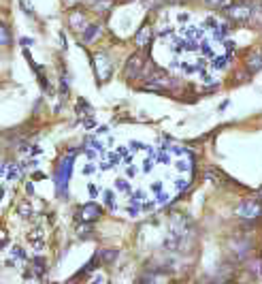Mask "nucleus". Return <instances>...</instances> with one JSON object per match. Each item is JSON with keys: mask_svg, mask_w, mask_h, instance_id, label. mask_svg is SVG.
Instances as JSON below:
<instances>
[{"mask_svg": "<svg viewBox=\"0 0 262 284\" xmlns=\"http://www.w3.org/2000/svg\"><path fill=\"white\" fill-rule=\"evenodd\" d=\"M88 190H90V195H92V197H96L98 193H101V188H96V184H90V188H88Z\"/></svg>", "mask_w": 262, "mask_h": 284, "instance_id": "24", "label": "nucleus"}, {"mask_svg": "<svg viewBox=\"0 0 262 284\" xmlns=\"http://www.w3.org/2000/svg\"><path fill=\"white\" fill-rule=\"evenodd\" d=\"M201 79H203V86L205 88H215L217 86V77H213L211 73H207V71H205V73H201Z\"/></svg>", "mask_w": 262, "mask_h": 284, "instance_id": "13", "label": "nucleus"}, {"mask_svg": "<svg viewBox=\"0 0 262 284\" xmlns=\"http://www.w3.org/2000/svg\"><path fill=\"white\" fill-rule=\"evenodd\" d=\"M226 65H228V56H219V58L213 60V67L211 69H226Z\"/></svg>", "mask_w": 262, "mask_h": 284, "instance_id": "19", "label": "nucleus"}, {"mask_svg": "<svg viewBox=\"0 0 262 284\" xmlns=\"http://www.w3.org/2000/svg\"><path fill=\"white\" fill-rule=\"evenodd\" d=\"M101 216V205H96V203H88V205H83L81 212H79V218H81V222H94V220Z\"/></svg>", "mask_w": 262, "mask_h": 284, "instance_id": "5", "label": "nucleus"}, {"mask_svg": "<svg viewBox=\"0 0 262 284\" xmlns=\"http://www.w3.org/2000/svg\"><path fill=\"white\" fill-rule=\"evenodd\" d=\"M237 214L241 218H245V220H256L258 216H262V203L260 201H243V203H239V208H237Z\"/></svg>", "mask_w": 262, "mask_h": 284, "instance_id": "2", "label": "nucleus"}, {"mask_svg": "<svg viewBox=\"0 0 262 284\" xmlns=\"http://www.w3.org/2000/svg\"><path fill=\"white\" fill-rule=\"evenodd\" d=\"M2 45L4 47L9 45V30H6V26H2Z\"/></svg>", "mask_w": 262, "mask_h": 284, "instance_id": "23", "label": "nucleus"}, {"mask_svg": "<svg viewBox=\"0 0 262 284\" xmlns=\"http://www.w3.org/2000/svg\"><path fill=\"white\" fill-rule=\"evenodd\" d=\"M66 4H77V2H81V0H64Z\"/></svg>", "mask_w": 262, "mask_h": 284, "instance_id": "28", "label": "nucleus"}, {"mask_svg": "<svg viewBox=\"0 0 262 284\" xmlns=\"http://www.w3.org/2000/svg\"><path fill=\"white\" fill-rule=\"evenodd\" d=\"M152 37H154V32H152V28H141L139 30V34L134 37V43H137L139 47H143V45H147L152 41Z\"/></svg>", "mask_w": 262, "mask_h": 284, "instance_id": "9", "label": "nucleus"}, {"mask_svg": "<svg viewBox=\"0 0 262 284\" xmlns=\"http://www.w3.org/2000/svg\"><path fill=\"white\" fill-rule=\"evenodd\" d=\"M17 212H19V214H22L24 218H28V216L32 214V205L28 203V201H24V203H19V205H17Z\"/></svg>", "mask_w": 262, "mask_h": 284, "instance_id": "18", "label": "nucleus"}, {"mask_svg": "<svg viewBox=\"0 0 262 284\" xmlns=\"http://www.w3.org/2000/svg\"><path fill=\"white\" fill-rule=\"evenodd\" d=\"M143 65H145L143 56L134 54L132 58H128V62H126V77H128V79H137V77H141L143 75Z\"/></svg>", "mask_w": 262, "mask_h": 284, "instance_id": "3", "label": "nucleus"}, {"mask_svg": "<svg viewBox=\"0 0 262 284\" xmlns=\"http://www.w3.org/2000/svg\"><path fill=\"white\" fill-rule=\"evenodd\" d=\"M205 177H209V180H213L215 184H226V182H228V177H226L222 171H217V169H213V167H209L207 171H205Z\"/></svg>", "mask_w": 262, "mask_h": 284, "instance_id": "10", "label": "nucleus"}, {"mask_svg": "<svg viewBox=\"0 0 262 284\" xmlns=\"http://www.w3.org/2000/svg\"><path fill=\"white\" fill-rule=\"evenodd\" d=\"M70 26L75 28L77 32H86V28H88V22H86V17L81 15V13H70Z\"/></svg>", "mask_w": 262, "mask_h": 284, "instance_id": "8", "label": "nucleus"}, {"mask_svg": "<svg viewBox=\"0 0 262 284\" xmlns=\"http://www.w3.org/2000/svg\"><path fill=\"white\" fill-rule=\"evenodd\" d=\"M98 259H101L103 263H111V261L117 259V252L115 250H103L101 254H98Z\"/></svg>", "mask_w": 262, "mask_h": 284, "instance_id": "16", "label": "nucleus"}, {"mask_svg": "<svg viewBox=\"0 0 262 284\" xmlns=\"http://www.w3.org/2000/svg\"><path fill=\"white\" fill-rule=\"evenodd\" d=\"M250 269L254 272V276L262 278V259H254V261H250Z\"/></svg>", "mask_w": 262, "mask_h": 284, "instance_id": "17", "label": "nucleus"}, {"mask_svg": "<svg viewBox=\"0 0 262 284\" xmlns=\"http://www.w3.org/2000/svg\"><path fill=\"white\" fill-rule=\"evenodd\" d=\"M143 4L147 6V9H156V6L162 4V0H143Z\"/></svg>", "mask_w": 262, "mask_h": 284, "instance_id": "22", "label": "nucleus"}, {"mask_svg": "<svg viewBox=\"0 0 262 284\" xmlns=\"http://www.w3.org/2000/svg\"><path fill=\"white\" fill-rule=\"evenodd\" d=\"M22 171H24V169L19 167L17 162H13V165H6V162H4V169H2L4 180H9V182H17L19 177H22Z\"/></svg>", "mask_w": 262, "mask_h": 284, "instance_id": "7", "label": "nucleus"}, {"mask_svg": "<svg viewBox=\"0 0 262 284\" xmlns=\"http://www.w3.org/2000/svg\"><path fill=\"white\" fill-rule=\"evenodd\" d=\"M247 69L250 71H260L262 69V54L254 52L252 56H247Z\"/></svg>", "mask_w": 262, "mask_h": 284, "instance_id": "11", "label": "nucleus"}, {"mask_svg": "<svg viewBox=\"0 0 262 284\" xmlns=\"http://www.w3.org/2000/svg\"><path fill=\"white\" fill-rule=\"evenodd\" d=\"M92 284H105V278H103V276H96L94 282H92Z\"/></svg>", "mask_w": 262, "mask_h": 284, "instance_id": "27", "label": "nucleus"}, {"mask_svg": "<svg viewBox=\"0 0 262 284\" xmlns=\"http://www.w3.org/2000/svg\"><path fill=\"white\" fill-rule=\"evenodd\" d=\"M260 197H262V188H260Z\"/></svg>", "mask_w": 262, "mask_h": 284, "instance_id": "29", "label": "nucleus"}, {"mask_svg": "<svg viewBox=\"0 0 262 284\" xmlns=\"http://www.w3.org/2000/svg\"><path fill=\"white\" fill-rule=\"evenodd\" d=\"M77 231H79V235H88V233H90L92 229H90V226L86 224V226H79V229H77Z\"/></svg>", "mask_w": 262, "mask_h": 284, "instance_id": "25", "label": "nucleus"}, {"mask_svg": "<svg viewBox=\"0 0 262 284\" xmlns=\"http://www.w3.org/2000/svg\"><path fill=\"white\" fill-rule=\"evenodd\" d=\"M28 241H30L37 250H41V248H43V233H41V231L30 233V235H28Z\"/></svg>", "mask_w": 262, "mask_h": 284, "instance_id": "14", "label": "nucleus"}, {"mask_svg": "<svg viewBox=\"0 0 262 284\" xmlns=\"http://www.w3.org/2000/svg\"><path fill=\"white\" fill-rule=\"evenodd\" d=\"M177 19H179V22H190V15H188V13H181Z\"/></svg>", "mask_w": 262, "mask_h": 284, "instance_id": "26", "label": "nucleus"}, {"mask_svg": "<svg viewBox=\"0 0 262 284\" xmlns=\"http://www.w3.org/2000/svg\"><path fill=\"white\" fill-rule=\"evenodd\" d=\"M98 34H101V26L94 24V26H88V28H86V32L81 34V39H83V43H92V41H94Z\"/></svg>", "mask_w": 262, "mask_h": 284, "instance_id": "12", "label": "nucleus"}, {"mask_svg": "<svg viewBox=\"0 0 262 284\" xmlns=\"http://www.w3.org/2000/svg\"><path fill=\"white\" fill-rule=\"evenodd\" d=\"M96 73L98 81H107L111 77V62L105 54H96Z\"/></svg>", "mask_w": 262, "mask_h": 284, "instance_id": "4", "label": "nucleus"}, {"mask_svg": "<svg viewBox=\"0 0 262 284\" xmlns=\"http://www.w3.org/2000/svg\"><path fill=\"white\" fill-rule=\"evenodd\" d=\"M19 6H22L28 15H32V13H34V6H32V2H28V0H19Z\"/></svg>", "mask_w": 262, "mask_h": 284, "instance_id": "21", "label": "nucleus"}, {"mask_svg": "<svg viewBox=\"0 0 262 284\" xmlns=\"http://www.w3.org/2000/svg\"><path fill=\"white\" fill-rule=\"evenodd\" d=\"M32 267H34V274H37V276H41V274L45 272V265H43V261H41V259H34L32 261Z\"/></svg>", "mask_w": 262, "mask_h": 284, "instance_id": "20", "label": "nucleus"}, {"mask_svg": "<svg viewBox=\"0 0 262 284\" xmlns=\"http://www.w3.org/2000/svg\"><path fill=\"white\" fill-rule=\"evenodd\" d=\"M230 248L237 252L235 254L237 259H243V257H247V252H250L252 246H250V241H247V239H232L230 241Z\"/></svg>", "mask_w": 262, "mask_h": 284, "instance_id": "6", "label": "nucleus"}, {"mask_svg": "<svg viewBox=\"0 0 262 284\" xmlns=\"http://www.w3.org/2000/svg\"><path fill=\"white\" fill-rule=\"evenodd\" d=\"M111 6V0H92V9L94 11H107Z\"/></svg>", "mask_w": 262, "mask_h": 284, "instance_id": "15", "label": "nucleus"}, {"mask_svg": "<svg viewBox=\"0 0 262 284\" xmlns=\"http://www.w3.org/2000/svg\"><path fill=\"white\" fill-rule=\"evenodd\" d=\"M226 15H228L232 22H250V19L256 15V11H254V2H250V0H239V2H235L232 6H228L226 9Z\"/></svg>", "mask_w": 262, "mask_h": 284, "instance_id": "1", "label": "nucleus"}]
</instances>
